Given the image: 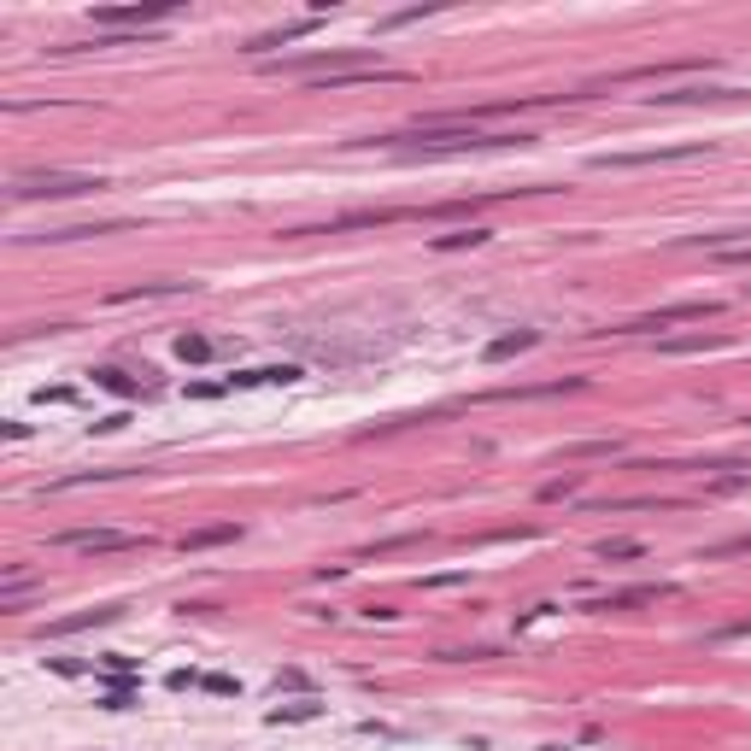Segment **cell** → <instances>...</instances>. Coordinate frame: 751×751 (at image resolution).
<instances>
[{
  "mask_svg": "<svg viewBox=\"0 0 751 751\" xmlns=\"http://www.w3.org/2000/svg\"><path fill=\"white\" fill-rule=\"evenodd\" d=\"M529 135H487V130H394L376 135L370 147H417V153H476V147H523Z\"/></svg>",
  "mask_w": 751,
  "mask_h": 751,
  "instance_id": "obj_1",
  "label": "cell"
},
{
  "mask_svg": "<svg viewBox=\"0 0 751 751\" xmlns=\"http://www.w3.org/2000/svg\"><path fill=\"white\" fill-rule=\"evenodd\" d=\"M89 188H106L100 177H83V171H36V177H12V200H71V194H89Z\"/></svg>",
  "mask_w": 751,
  "mask_h": 751,
  "instance_id": "obj_2",
  "label": "cell"
},
{
  "mask_svg": "<svg viewBox=\"0 0 751 751\" xmlns=\"http://www.w3.org/2000/svg\"><path fill=\"white\" fill-rule=\"evenodd\" d=\"M276 382H300V364H265V370H235L229 382H194L188 394H194V399H212V394H229V388H276Z\"/></svg>",
  "mask_w": 751,
  "mask_h": 751,
  "instance_id": "obj_3",
  "label": "cell"
},
{
  "mask_svg": "<svg viewBox=\"0 0 751 751\" xmlns=\"http://www.w3.org/2000/svg\"><path fill=\"white\" fill-rule=\"evenodd\" d=\"M716 300H693V306H663V311H646V317H628L617 335H646V329H675V323H705L716 317Z\"/></svg>",
  "mask_w": 751,
  "mask_h": 751,
  "instance_id": "obj_4",
  "label": "cell"
},
{
  "mask_svg": "<svg viewBox=\"0 0 751 751\" xmlns=\"http://www.w3.org/2000/svg\"><path fill=\"white\" fill-rule=\"evenodd\" d=\"M59 546H71V552H135V546H147V540H141V534H124V529H65Z\"/></svg>",
  "mask_w": 751,
  "mask_h": 751,
  "instance_id": "obj_5",
  "label": "cell"
},
{
  "mask_svg": "<svg viewBox=\"0 0 751 751\" xmlns=\"http://www.w3.org/2000/svg\"><path fill=\"white\" fill-rule=\"evenodd\" d=\"M171 12H177L171 0H159V6H100V12H94V24H100V30H141V24L171 18Z\"/></svg>",
  "mask_w": 751,
  "mask_h": 751,
  "instance_id": "obj_6",
  "label": "cell"
},
{
  "mask_svg": "<svg viewBox=\"0 0 751 751\" xmlns=\"http://www.w3.org/2000/svg\"><path fill=\"white\" fill-rule=\"evenodd\" d=\"M699 147H646V153H605L593 159L599 171H640V165H669V159H693Z\"/></svg>",
  "mask_w": 751,
  "mask_h": 751,
  "instance_id": "obj_7",
  "label": "cell"
},
{
  "mask_svg": "<svg viewBox=\"0 0 751 751\" xmlns=\"http://www.w3.org/2000/svg\"><path fill=\"white\" fill-rule=\"evenodd\" d=\"M118 617H124V605H100V611H77V617L47 622V634L59 640V634H83V628H100V622H118Z\"/></svg>",
  "mask_w": 751,
  "mask_h": 751,
  "instance_id": "obj_8",
  "label": "cell"
},
{
  "mask_svg": "<svg viewBox=\"0 0 751 751\" xmlns=\"http://www.w3.org/2000/svg\"><path fill=\"white\" fill-rule=\"evenodd\" d=\"M306 30H317V18H306V24H282V30H265V36H253V47H247V53L282 47V42H294V36H306Z\"/></svg>",
  "mask_w": 751,
  "mask_h": 751,
  "instance_id": "obj_9",
  "label": "cell"
},
{
  "mask_svg": "<svg viewBox=\"0 0 751 751\" xmlns=\"http://www.w3.org/2000/svg\"><path fill=\"white\" fill-rule=\"evenodd\" d=\"M534 341H540V335H534V329H523V335H499V341H493V347H487V358H493V364H499V358L523 353V347H534Z\"/></svg>",
  "mask_w": 751,
  "mask_h": 751,
  "instance_id": "obj_10",
  "label": "cell"
},
{
  "mask_svg": "<svg viewBox=\"0 0 751 751\" xmlns=\"http://www.w3.org/2000/svg\"><path fill=\"white\" fill-rule=\"evenodd\" d=\"M476 241H487V229H464V235H435V247H441V253H452V247H476Z\"/></svg>",
  "mask_w": 751,
  "mask_h": 751,
  "instance_id": "obj_11",
  "label": "cell"
},
{
  "mask_svg": "<svg viewBox=\"0 0 751 751\" xmlns=\"http://www.w3.org/2000/svg\"><path fill=\"white\" fill-rule=\"evenodd\" d=\"M218 540H235V529H206V534H188L182 552H200V546H218Z\"/></svg>",
  "mask_w": 751,
  "mask_h": 751,
  "instance_id": "obj_12",
  "label": "cell"
},
{
  "mask_svg": "<svg viewBox=\"0 0 751 751\" xmlns=\"http://www.w3.org/2000/svg\"><path fill=\"white\" fill-rule=\"evenodd\" d=\"M640 552H646L640 540H605V546H599V558H640Z\"/></svg>",
  "mask_w": 751,
  "mask_h": 751,
  "instance_id": "obj_13",
  "label": "cell"
},
{
  "mask_svg": "<svg viewBox=\"0 0 751 751\" xmlns=\"http://www.w3.org/2000/svg\"><path fill=\"white\" fill-rule=\"evenodd\" d=\"M306 716H317V705H311V699H300V705H282V710H276V722H306Z\"/></svg>",
  "mask_w": 751,
  "mask_h": 751,
  "instance_id": "obj_14",
  "label": "cell"
},
{
  "mask_svg": "<svg viewBox=\"0 0 751 751\" xmlns=\"http://www.w3.org/2000/svg\"><path fill=\"white\" fill-rule=\"evenodd\" d=\"M722 259L728 265H751V247H722Z\"/></svg>",
  "mask_w": 751,
  "mask_h": 751,
  "instance_id": "obj_15",
  "label": "cell"
}]
</instances>
